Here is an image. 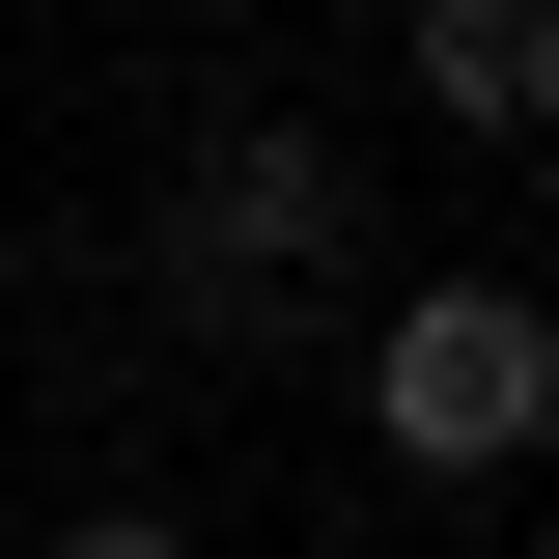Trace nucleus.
<instances>
[{
    "label": "nucleus",
    "instance_id": "nucleus-2",
    "mask_svg": "<svg viewBox=\"0 0 559 559\" xmlns=\"http://www.w3.org/2000/svg\"><path fill=\"white\" fill-rule=\"evenodd\" d=\"M308 252H336V140H308V112H252V140L197 168V252H168V280H197V336H252Z\"/></svg>",
    "mask_w": 559,
    "mask_h": 559
},
{
    "label": "nucleus",
    "instance_id": "nucleus-3",
    "mask_svg": "<svg viewBox=\"0 0 559 559\" xmlns=\"http://www.w3.org/2000/svg\"><path fill=\"white\" fill-rule=\"evenodd\" d=\"M419 84H448L476 140H532L559 112V0H419Z\"/></svg>",
    "mask_w": 559,
    "mask_h": 559
},
{
    "label": "nucleus",
    "instance_id": "nucleus-4",
    "mask_svg": "<svg viewBox=\"0 0 559 559\" xmlns=\"http://www.w3.org/2000/svg\"><path fill=\"white\" fill-rule=\"evenodd\" d=\"M57 559H197V532H168V503H84V532H57Z\"/></svg>",
    "mask_w": 559,
    "mask_h": 559
},
{
    "label": "nucleus",
    "instance_id": "nucleus-1",
    "mask_svg": "<svg viewBox=\"0 0 559 559\" xmlns=\"http://www.w3.org/2000/svg\"><path fill=\"white\" fill-rule=\"evenodd\" d=\"M364 419H392V476H503L559 419V336H532V280H419L392 336H364Z\"/></svg>",
    "mask_w": 559,
    "mask_h": 559
}]
</instances>
